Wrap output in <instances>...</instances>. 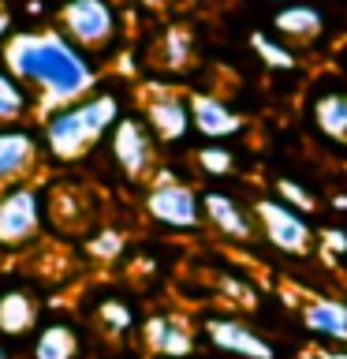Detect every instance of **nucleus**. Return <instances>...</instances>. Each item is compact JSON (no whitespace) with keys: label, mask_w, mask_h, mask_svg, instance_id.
<instances>
[{"label":"nucleus","mask_w":347,"mask_h":359,"mask_svg":"<svg viewBox=\"0 0 347 359\" xmlns=\"http://www.w3.org/2000/svg\"><path fill=\"white\" fill-rule=\"evenodd\" d=\"M0 60L19 83L38 90V109L71 105V101L94 94V83H97L94 56L75 49L56 30H15L4 41Z\"/></svg>","instance_id":"obj_1"},{"label":"nucleus","mask_w":347,"mask_h":359,"mask_svg":"<svg viewBox=\"0 0 347 359\" xmlns=\"http://www.w3.org/2000/svg\"><path fill=\"white\" fill-rule=\"evenodd\" d=\"M123 116L120 94L116 90H94V94L60 105L52 112H45L41 120V154L52 165H75L94 150L97 142L108 139V131L116 128V120Z\"/></svg>","instance_id":"obj_2"},{"label":"nucleus","mask_w":347,"mask_h":359,"mask_svg":"<svg viewBox=\"0 0 347 359\" xmlns=\"http://www.w3.org/2000/svg\"><path fill=\"white\" fill-rule=\"evenodd\" d=\"M49 229V206H45V187L27 180L8 191H0V255L15 258L41 243Z\"/></svg>","instance_id":"obj_3"},{"label":"nucleus","mask_w":347,"mask_h":359,"mask_svg":"<svg viewBox=\"0 0 347 359\" xmlns=\"http://www.w3.org/2000/svg\"><path fill=\"white\" fill-rule=\"evenodd\" d=\"M56 34H64L86 56H101L120 41V8L116 0H60Z\"/></svg>","instance_id":"obj_4"},{"label":"nucleus","mask_w":347,"mask_h":359,"mask_svg":"<svg viewBox=\"0 0 347 359\" xmlns=\"http://www.w3.org/2000/svg\"><path fill=\"white\" fill-rule=\"evenodd\" d=\"M142 210L164 232H198L201 229V195L172 172H161L146 187Z\"/></svg>","instance_id":"obj_5"},{"label":"nucleus","mask_w":347,"mask_h":359,"mask_svg":"<svg viewBox=\"0 0 347 359\" xmlns=\"http://www.w3.org/2000/svg\"><path fill=\"white\" fill-rule=\"evenodd\" d=\"M254 224L262 229V236L269 240V247H276L280 255H291V258H302L313 251V232H310V221L302 217L295 206L280 202L276 195H262L254 202Z\"/></svg>","instance_id":"obj_6"},{"label":"nucleus","mask_w":347,"mask_h":359,"mask_svg":"<svg viewBox=\"0 0 347 359\" xmlns=\"http://www.w3.org/2000/svg\"><path fill=\"white\" fill-rule=\"evenodd\" d=\"M108 157L112 165L120 168L127 180L134 184H142V180L153 176L157 168V139L150 135L142 116H131V112H123L116 120V128L108 131Z\"/></svg>","instance_id":"obj_7"},{"label":"nucleus","mask_w":347,"mask_h":359,"mask_svg":"<svg viewBox=\"0 0 347 359\" xmlns=\"http://www.w3.org/2000/svg\"><path fill=\"white\" fill-rule=\"evenodd\" d=\"M201 337L217 355L232 359H276V348L265 341L254 325H246L235 314H206L201 318Z\"/></svg>","instance_id":"obj_8"},{"label":"nucleus","mask_w":347,"mask_h":359,"mask_svg":"<svg viewBox=\"0 0 347 359\" xmlns=\"http://www.w3.org/2000/svg\"><path fill=\"white\" fill-rule=\"evenodd\" d=\"M41 325V292L22 277H0V341H27Z\"/></svg>","instance_id":"obj_9"},{"label":"nucleus","mask_w":347,"mask_h":359,"mask_svg":"<svg viewBox=\"0 0 347 359\" xmlns=\"http://www.w3.org/2000/svg\"><path fill=\"white\" fill-rule=\"evenodd\" d=\"M41 161H45V154H41V139L34 128H27V123L0 128V191L34 180Z\"/></svg>","instance_id":"obj_10"},{"label":"nucleus","mask_w":347,"mask_h":359,"mask_svg":"<svg viewBox=\"0 0 347 359\" xmlns=\"http://www.w3.org/2000/svg\"><path fill=\"white\" fill-rule=\"evenodd\" d=\"M142 120L150 135L161 146H176L183 142L190 131V105L183 94H176V90H161L157 86L153 94H146V105H142Z\"/></svg>","instance_id":"obj_11"},{"label":"nucleus","mask_w":347,"mask_h":359,"mask_svg":"<svg viewBox=\"0 0 347 359\" xmlns=\"http://www.w3.org/2000/svg\"><path fill=\"white\" fill-rule=\"evenodd\" d=\"M139 337H142V348L150 352L153 359H179V355H190L198 344V333L190 330L187 318H179L172 311H157L150 318L139 322Z\"/></svg>","instance_id":"obj_12"},{"label":"nucleus","mask_w":347,"mask_h":359,"mask_svg":"<svg viewBox=\"0 0 347 359\" xmlns=\"http://www.w3.org/2000/svg\"><path fill=\"white\" fill-rule=\"evenodd\" d=\"M201 221H206L217 236H224L228 243H250L257 236L254 213L246 210L235 195H228V191H220V187L201 191Z\"/></svg>","instance_id":"obj_13"},{"label":"nucleus","mask_w":347,"mask_h":359,"mask_svg":"<svg viewBox=\"0 0 347 359\" xmlns=\"http://www.w3.org/2000/svg\"><path fill=\"white\" fill-rule=\"evenodd\" d=\"M27 359H83V325L75 318H45L27 344Z\"/></svg>","instance_id":"obj_14"},{"label":"nucleus","mask_w":347,"mask_h":359,"mask_svg":"<svg viewBox=\"0 0 347 359\" xmlns=\"http://www.w3.org/2000/svg\"><path fill=\"white\" fill-rule=\"evenodd\" d=\"M187 105H190V128L198 135H206V139H213V142L232 139V135L243 131L239 112H235L228 101H220L213 94H190Z\"/></svg>","instance_id":"obj_15"},{"label":"nucleus","mask_w":347,"mask_h":359,"mask_svg":"<svg viewBox=\"0 0 347 359\" xmlns=\"http://www.w3.org/2000/svg\"><path fill=\"white\" fill-rule=\"evenodd\" d=\"M30 112H38V94H34L27 83H19V79L0 64V128H8V123H27Z\"/></svg>","instance_id":"obj_16"},{"label":"nucleus","mask_w":347,"mask_h":359,"mask_svg":"<svg viewBox=\"0 0 347 359\" xmlns=\"http://www.w3.org/2000/svg\"><path fill=\"white\" fill-rule=\"evenodd\" d=\"M273 30L280 34V38H295V41H310L318 38V34L325 30V15L313 4H302V0H295V4H284L273 15Z\"/></svg>","instance_id":"obj_17"},{"label":"nucleus","mask_w":347,"mask_h":359,"mask_svg":"<svg viewBox=\"0 0 347 359\" xmlns=\"http://www.w3.org/2000/svg\"><path fill=\"white\" fill-rule=\"evenodd\" d=\"M302 322L313 337L325 341H347V303L336 299H310L302 311Z\"/></svg>","instance_id":"obj_18"},{"label":"nucleus","mask_w":347,"mask_h":359,"mask_svg":"<svg viewBox=\"0 0 347 359\" xmlns=\"http://www.w3.org/2000/svg\"><path fill=\"white\" fill-rule=\"evenodd\" d=\"M94 322H97V330L108 333V337H131V333H139V318H134L131 303L120 299V296H101L94 303Z\"/></svg>","instance_id":"obj_19"},{"label":"nucleus","mask_w":347,"mask_h":359,"mask_svg":"<svg viewBox=\"0 0 347 359\" xmlns=\"http://www.w3.org/2000/svg\"><path fill=\"white\" fill-rule=\"evenodd\" d=\"M313 123L332 142H347V94H321L313 101Z\"/></svg>","instance_id":"obj_20"},{"label":"nucleus","mask_w":347,"mask_h":359,"mask_svg":"<svg viewBox=\"0 0 347 359\" xmlns=\"http://www.w3.org/2000/svg\"><path fill=\"white\" fill-rule=\"evenodd\" d=\"M157 64L161 67H172V72H179V67H187L190 64V34L183 27H168L161 34V41H157Z\"/></svg>","instance_id":"obj_21"},{"label":"nucleus","mask_w":347,"mask_h":359,"mask_svg":"<svg viewBox=\"0 0 347 359\" xmlns=\"http://www.w3.org/2000/svg\"><path fill=\"white\" fill-rule=\"evenodd\" d=\"M194 161H198V168L206 172L209 180H220V176H228L232 168H235V157H232V150L228 146H201V150L194 154Z\"/></svg>","instance_id":"obj_22"},{"label":"nucleus","mask_w":347,"mask_h":359,"mask_svg":"<svg viewBox=\"0 0 347 359\" xmlns=\"http://www.w3.org/2000/svg\"><path fill=\"white\" fill-rule=\"evenodd\" d=\"M123 232H116V229H97L94 236H90V243H86V251H90V258L94 262H112V258H120L123 255Z\"/></svg>","instance_id":"obj_23"},{"label":"nucleus","mask_w":347,"mask_h":359,"mask_svg":"<svg viewBox=\"0 0 347 359\" xmlns=\"http://www.w3.org/2000/svg\"><path fill=\"white\" fill-rule=\"evenodd\" d=\"M254 49L265 56V64H269V67H280V72L295 67V53L284 49V45H276L273 38H265V34H254Z\"/></svg>","instance_id":"obj_24"},{"label":"nucleus","mask_w":347,"mask_h":359,"mask_svg":"<svg viewBox=\"0 0 347 359\" xmlns=\"http://www.w3.org/2000/svg\"><path fill=\"white\" fill-rule=\"evenodd\" d=\"M11 34H15V11H11L8 0H0V45H4Z\"/></svg>","instance_id":"obj_25"},{"label":"nucleus","mask_w":347,"mask_h":359,"mask_svg":"<svg viewBox=\"0 0 347 359\" xmlns=\"http://www.w3.org/2000/svg\"><path fill=\"white\" fill-rule=\"evenodd\" d=\"M0 359H15V355H11V348H8L4 341H0Z\"/></svg>","instance_id":"obj_26"},{"label":"nucleus","mask_w":347,"mask_h":359,"mask_svg":"<svg viewBox=\"0 0 347 359\" xmlns=\"http://www.w3.org/2000/svg\"><path fill=\"white\" fill-rule=\"evenodd\" d=\"M142 4H146V8H164L168 0H142Z\"/></svg>","instance_id":"obj_27"},{"label":"nucleus","mask_w":347,"mask_h":359,"mask_svg":"<svg viewBox=\"0 0 347 359\" xmlns=\"http://www.w3.org/2000/svg\"><path fill=\"white\" fill-rule=\"evenodd\" d=\"M217 359H232V355H217Z\"/></svg>","instance_id":"obj_28"},{"label":"nucleus","mask_w":347,"mask_h":359,"mask_svg":"<svg viewBox=\"0 0 347 359\" xmlns=\"http://www.w3.org/2000/svg\"><path fill=\"white\" fill-rule=\"evenodd\" d=\"M276 4H288V0H276Z\"/></svg>","instance_id":"obj_29"},{"label":"nucleus","mask_w":347,"mask_h":359,"mask_svg":"<svg viewBox=\"0 0 347 359\" xmlns=\"http://www.w3.org/2000/svg\"><path fill=\"white\" fill-rule=\"evenodd\" d=\"M179 359H190V355H179Z\"/></svg>","instance_id":"obj_30"}]
</instances>
